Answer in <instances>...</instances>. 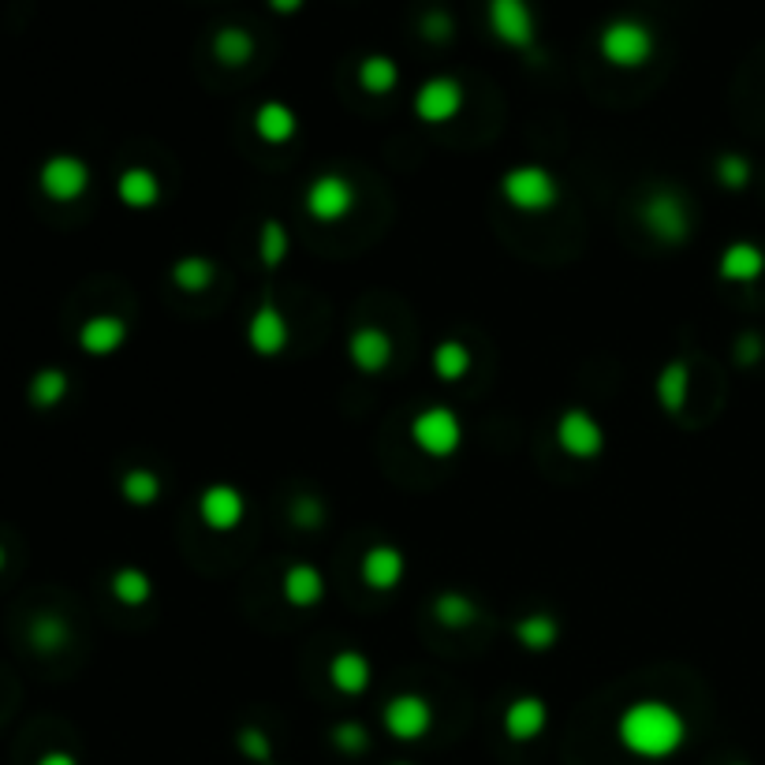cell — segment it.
Listing matches in <instances>:
<instances>
[{
    "label": "cell",
    "mask_w": 765,
    "mask_h": 765,
    "mask_svg": "<svg viewBox=\"0 0 765 765\" xmlns=\"http://www.w3.org/2000/svg\"><path fill=\"white\" fill-rule=\"evenodd\" d=\"M616 739L628 754L642 762H665L683 751L687 717L661 699H639L616 720Z\"/></svg>",
    "instance_id": "obj_1"
},
{
    "label": "cell",
    "mask_w": 765,
    "mask_h": 765,
    "mask_svg": "<svg viewBox=\"0 0 765 765\" xmlns=\"http://www.w3.org/2000/svg\"><path fill=\"white\" fill-rule=\"evenodd\" d=\"M597 53H602L605 64L620 67V72H634V67H646L654 60L657 34L639 15H616L597 34Z\"/></svg>",
    "instance_id": "obj_2"
},
{
    "label": "cell",
    "mask_w": 765,
    "mask_h": 765,
    "mask_svg": "<svg viewBox=\"0 0 765 765\" xmlns=\"http://www.w3.org/2000/svg\"><path fill=\"white\" fill-rule=\"evenodd\" d=\"M501 198L516 213H553L560 202V180L545 164H516L501 176Z\"/></svg>",
    "instance_id": "obj_3"
},
{
    "label": "cell",
    "mask_w": 765,
    "mask_h": 765,
    "mask_svg": "<svg viewBox=\"0 0 765 765\" xmlns=\"http://www.w3.org/2000/svg\"><path fill=\"white\" fill-rule=\"evenodd\" d=\"M639 224L665 247H683L691 239V210L673 187H657L642 198Z\"/></svg>",
    "instance_id": "obj_4"
},
{
    "label": "cell",
    "mask_w": 765,
    "mask_h": 765,
    "mask_svg": "<svg viewBox=\"0 0 765 765\" xmlns=\"http://www.w3.org/2000/svg\"><path fill=\"white\" fill-rule=\"evenodd\" d=\"M464 419L452 407L430 404L411 419V445L430 459H452L464 448Z\"/></svg>",
    "instance_id": "obj_5"
},
{
    "label": "cell",
    "mask_w": 765,
    "mask_h": 765,
    "mask_svg": "<svg viewBox=\"0 0 765 765\" xmlns=\"http://www.w3.org/2000/svg\"><path fill=\"white\" fill-rule=\"evenodd\" d=\"M553 437H556V448L564 452L568 459H597L605 452V425L587 411V407H568L560 411V419L553 425Z\"/></svg>",
    "instance_id": "obj_6"
},
{
    "label": "cell",
    "mask_w": 765,
    "mask_h": 765,
    "mask_svg": "<svg viewBox=\"0 0 765 765\" xmlns=\"http://www.w3.org/2000/svg\"><path fill=\"white\" fill-rule=\"evenodd\" d=\"M464 83L452 79V75H433V79H425L419 90H415V116L422 120V124L430 127H441V124H452V120L464 112Z\"/></svg>",
    "instance_id": "obj_7"
},
{
    "label": "cell",
    "mask_w": 765,
    "mask_h": 765,
    "mask_svg": "<svg viewBox=\"0 0 765 765\" xmlns=\"http://www.w3.org/2000/svg\"><path fill=\"white\" fill-rule=\"evenodd\" d=\"M303 206H307L310 221L318 224H341L347 213L355 210V187L351 180L341 176V172H321L314 184L303 195Z\"/></svg>",
    "instance_id": "obj_8"
},
{
    "label": "cell",
    "mask_w": 765,
    "mask_h": 765,
    "mask_svg": "<svg viewBox=\"0 0 765 765\" xmlns=\"http://www.w3.org/2000/svg\"><path fill=\"white\" fill-rule=\"evenodd\" d=\"M381 720H385V732L399 739V743H419V739L430 736V728H433V706L422 699V694L404 691V694H393V699L385 702Z\"/></svg>",
    "instance_id": "obj_9"
},
{
    "label": "cell",
    "mask_w": 765,
    "mask_h": 765,
    "mask_svg": "<svg viewBox=\"0 0 765 765\" xmlns=\"http://www.w3.org/2000/svg\"><path fill=\"white\" fill-rule=\"evenodd\" d=\"M490 30L501 46L530 49L538 41V20L530 0H490Z\"/></svg>",
    "instance_id": "obj_10"
},
{
    "label": "cell",
    "mask_w": 765,
    "mask_h": 765,
    "mask_svg": "<svg viewBox=\"0 0 765 765\" xmlns=\"http://www.w3.org/2000/svg\"><path fill=\"white\" fill-rule=\"evenodd\" d=\"M38 184L53 202H75V198H83L90 190V164L75 158V153H57V158L41 164Z\"/></svg>",
    "instance_id": "obj_11"
},
{
    "label": "cell",
    "mask_w": 765,
    "mask_h": 765,
    "mask_svg": "<svg viewBox=\"0 0 765 765\" xmlns=\"http://www.w3.org/2000/svg\"><path fill=\"white\" fill-rule=\"evenodd\" d=\"M198 519L217 534H229L247 519V497L232 482H213L198 493Z\"/></svg>",
    "instance_id": "obj_12"
},
{
    "label": "cell",
    "mask_w": 765,
    "mask_h": 765,
    "mask_svg": "<svg viewBox=\"0 0 765 765\" xmlns=\"http://www.w3.org/2000/svg\"><path fill=\"white\" fill-rule=\"evenodd\" d=\"M288 341H292V329H288L284 310L276 307V303H262V307H258L247 321L250 351L262 355V359H276V355H284Z\"/></svg>",
    "instance_id": "obj_13"
},
{
    "label": "cell",
    "mask_w": 765,
    "mask_h": 765,
    "mask_svg": "<svg viewBox=\"0 0 765 765\" xmlns=\"http://www.w3.org/2000/svg\"><path fill=\"white\" fill-rule=\"evenodd\" d=\"M347 362L359 373H381L393 362V336L378 325H359L347 336Z\"/></svg>",
    "instance_id": "obj_14"
},
{
    "label": "cell",
    "mask_w": 765,
    "mask_h": 765,
    "mask_svg": "<svg viewBox=\"0 0 765 765\" xmlns=\"http://www.w3.org/2000/svg\"><path fill=\"white\" fill-rule=\"evenodd\" d=\"M359 576L370 590L388 594V590H396L407 576V556L388 542L370 545V550L362 553V560H359Z\"/></svg>",
    "instance_id": "obj_15"
},
{
    "label": "cell",
    "mask_w": 765,
    "mask_h": 765,
    "mask_svg": "<svg viewBox=\"0 0 765 765\" xmlns=\"http://www.w3.org/2000/svg\"><path fill=\"white\" fill-rule=\"evenodd\" d=\"M545 725H550V706H545L538 694H519V699H511L508 706H504L501 728L511 743H530V739H538L545 732Z\"/></svg>",
    "instance_id": "obj_16"
},
{
    "label": "cell",
    "mask_w": 765,
    "mask_h": 765,
    "mask_svg": "<svg viewBox=\"0 0 765 765\" xmlns=\"http://www.w3.org/2000/svg\"><path fill=\"white\" fill-rule=\"evenodd\" d=\"M329 683H333L336 694L344 699H359V694L370 691L373 683V665L362 650H341L329 661Z\"/></svg>",
    "instance_id": "obj_17"
},
{
    "label": "cell",
    "mask_w": 765,
    "mask_h": 765,
    "mask_svg": "<svg viewBox=\"0 0 765 765\" xmlns=\"http://www.w3.org/2000/svg\"><path fill=\"white\" fill-rule=\"evenodd\" d=\"M127 344V321L120 314H94L79 325V347L94 359H109Z\"/></svg>",
    "instance_id": "obj_18"
},
{
    "label": "cell",
    "mask_w": 765,
    "mask_h": 765,
    "mask_svg": "<svg viewBox=\"0 0 765 765\" xmlns=\"http://www.w3.org/2000/svg\"><path fill=\"white\" fill-rule=\"evenodd\" d=\"M164 187H161V176L146 164H132L116 176V198L135 213H146L161 202Z\"/></svg>",
    "instance_id": "obj_19"
},
{
    "label": "cell",
    "mask_w": 765,
    "mask_h": 765,
    "mask_svg": "<svg viewBox=\"0 0 765 765\" xmlns=\"http://www.w3.org/2000/svg\"><path fill=\"white\" fill-rule=\"evenodd\" d=\"M717 273H720V281H728V284H754L765 273V250L758 243H747V239L728 243L717 262Z\"/></svg>",
    "instance_id": "obj_20"
},
{
    "label": "cell",
    "mask_w": 765,
    "mask_h": 765,
    "mask_svg": "<svg viewBox=\"0 0 765 765\" xmlns=\"http://www.w3.org/2000/svg\"><path fill=\"white\" fill-rule=\"evenodd\" d=\"M281 597L292 608H314V605H321V597H325V576L307 560L292 564L281 579Z\"/></svg>",
    "instance_id": "obj_21"
},
{
    "label": "cell",
    "mask_w": 765,
    "mask_h": 765,
    "mask_svg": "<svg viewBox=\"0 0 765 765\" xmlns=\"http://www.w3.org/2000/svg\"><path fill=\"white\" fill-rule=\"evenodd\" d=\"M255 135L269 146H284L299 135V116L284 101H262L255 109Z\"/></svg>",
    "instance_id": "obj_22"
},
{
    "label": "cell",
    "mask_w": 765,
    "mask_h": 765,
    "mask_svg": "<svg viewBox=\"0 0 765 765\" xmlns=\"http://www.w3.org/2000/svg\"><path fill=\"white\" fill-rule=\"evenodd\" d=\"M654 396H657L661 411L680 415L687 407V399H691V367H687L683 359L665 362L654 378Z\"/></svg>",
    "instance_id": "obj_23"
},
{
    "label": "cell",
    "mask_w": 765,
    "mask_h": 765,
    "mask_svg": "<svg viewBox=\"0 0 765 765\" xmlns=\"http://www.w3.org/2000/svg\"><path fill=\"white\" fill-rule=\"evenodd\" d=\"M511 634H516V642L527 654H545V650H553L560 642V620L553 613H527L516 620Z\"/></svg>",
    "instance_id": "obj_24"
},
{
    "label": "cell",
    "mask_w": 765,
    "mask_h": 765,
    "mask_svg": "<svg viewBox=\"0 0 765 765\" xmlns=\"http://www.w3.org/2000/svg\"><path fill=\"white\" fill-rule=\"evenodd\" d=\"M433 620L441 624L445 631H467L478 620V605L474 597H467L464 590H441L430 605Z\"/></svg>",
    "instance_id": "obj_25"
},
{
    "label": "cell",
    "mask_w": 765,
    "mask_h": 765,
    "mask_svg": "<svg viewBox=\"0 0 765 765\" xmlns=\"http://www.w3.org/2000/svg\"><path fill=\"white\" fill-rule=\"evenodd\" d=\"M430 367H433V378H437V381H445V385H456V381H464L467 373H471L474 355H471V347H467L464 341H441L437 347H433V355H430Z\"/></svg>",
    "instance_id": "obj_26"
},
{
    "label": "cell",
    "mask_w": 765,
    "mask_h": 765,
    "mask_svg": "<svg viewBox=\"0 0 765 765\" xmlns=\"http://www.w3.org/2000/svg\"><path fill=\"white\" fill-rule=\"evenodd\" d=\"M169 276H172V284H176L180 292L198 295V292L213 288L217 262H213V258H206V255H184V258H176V262H172Z\"/></svg>",
    "instance_id": "obj_27"
},
{
    "label": "cell",
    "mask_w": 765,
    "mask_h": 765,
    "mask_svg": "<svg viewBox=\"0 0 765 765\" xmlns=\"http://www.w3.org/2000/svg\"><path fill=\"white\" fill-rule=\"evenodd\" d=\"M164 493V482L153 467H132L120 478V497H124L132 508H153Z\"/></svg>",
    "instance_id": "obj_28"
},
{
    "label": "cell",
    "mask_w": 765,
    "mask_h": 765,
    "mask_svg": "<svg viewBox=\"0 0 765 765\" xmlns=\"http://www.w3.org/2000/svg\"><path fill=\"white\" fill-rule=\"evenodd\" d=\"M255 34L243 27H221L213 34V57L224 67H247L255 60Z\"/></svg>",
    "instance_id": "obj_29"
},
{
    "label": "cell",
    "mask_w": 765,
    "mask_h": 765,
    "mask_svg": "<svg viewBox=\"0 0 765 765\" xmlns=\"http://www.w3.org/2000/svg\"><path fill=\"white\" fill-rule=\"evenodd\" d=\"M359 86L367 94H373V98H385V94H393L396 86H399V64L393 57H385V53H370V57H362V64H359Z\"/></svg>",
    "instance_id": "obj_30"
},
{
    "label": "cell",
    "mask_w": 765,
    "mask_h": 765,
    "mask_svg": "<svg viewBox=\"0 0 765 765\" xmlns=\"http://www.w3.org/2000/svg\"><path fill=\"white\" fill-rule=\"evenodd\" d=\"M109 590L124 608H143L153 597V579L146 576L143 568H120V571H112Z\"/></svg>",
    "instance_id": "obj_31"
},
{
    "label": "cell",
    "mask_w": 765,
    "mask_h": 765,
    "mask_svg": "<svg viewBox=\"0 0 765 765\" xmlns=\"http://www.w3.org/2000/svg\"><path fill=\"white\" fill-rule=\"evenodd\" d=\"M288 250H292V236H288V229H284V221L269 217L262 229H258V262L266 269H281L288 262Z\"/></svg>",
    "instance_id": "obj_32"
},
{
    "label": "cell",
    "mask_w": 765,
    "mask_h": 765,
    "mask_svg": "<svg viewBox=\"0 0 765 765\" xmlns=\"http://www.w3.org/2000/svg\"><path fill=\"white\" fill-rule=\"evenodd\" d=\"M67 388H72V381H67V373L64 370H57V367H46V370H38L30 378V404L34 407H57V404H64V396H67Z\"/></svg>",
    "instance_id": "obj_33"
},
{
    "label": "cell",
    "mask_w": 765,
    "mask_h": 765,
    "mask_svg": "<svg viewBox=\"0 0 765 765\" xmlns=\"http://www.w3.org/2000/svg\"><path fill=\"white\" fill-rule=\"evenodd\" d=\"M67 624L60 620L57 613H41L38 620L30 624V642H34V650H41V654H57L60 646L67 642Z\"/></svg>",
    "instance_id": "obj_34"
},
{
    "label": "cell",
    "mask_w": 765,
    "mask_h": 765,
    "mask_svg": "<svg viewBox=\"0 0 765 765\" xmlns=\"http://www.w3.org/2000/svg\"><path fill=\"white\" fill-rule=\"evenodd\" d=\"M236 751H239L247 762L269 765V762H273V739H269L262 728L247 725V728H239V732H236Z\"/></svg>",
    "instance_id": "obj_35"
},
{
    "label": "cell",
    "mask_w": 765,
    "mask_h": 765,
    "mask_svg": "<svg viewBox=\"0 0 765 765\" xmlns=\"http://www.w3.org/2000/svg\"><path fill=\"white\" fill-rule=\"evenodd\" d=\"M329 743L336 747L341 754H367L370 751V732L359 725V720H341V725L329 732Z\"/></svg>",
    "instance_id": "obj_36"
},
{
    "label": "cell",
    "mask_w": 765,
    "mask_h": 765,
    "mask_svg": "<svg viewBox=\"0 0 765 765\" xmlns=\"http://www.w3.org/2000/svg\"><path fill=\"white\" fill-rule=\"evenodd\" d=\"M713 172H717V184L728 187V190H743L751 184V161L739 158V153H720L717 164H713Z\"/></svg>",
    "instance_id": "obj_37"
},
{
    "label": "cell",
    "mask_w": 765,
    "mask_h": 765,
    "mask_svg": "<svg viewBox=\"0 0 765 765\" xmlns=\"http://www.w3.org/2000/svg\"><path fill=\"white\" fill-rule=\"evenodd\" d=\"M292 523L303 530H314L325 523V504H318L314 497H295L292 501Z\"/></svg>",
    "instance_id": "obj_38"
},
{
    "label": "cell",
    "mask_w": 765,
    "mask_h": 765,
    "mask_svg": "<svg viewBox=\"0 0 765 765\" xmlns=\"http://www.w3.org/2000/svg\"><path fill=\"white\" fill-rule=\"evenodd\" d=\"M422 38L433 41V46H441V41H448L452 34H456V23H452L448 12H425L422 15Z\"/></svg>",
    "instance_id": "obj_39"
},
{
    "label": "cell",
    "mask_w": 765,
    "mask_h": 765,
    "mask_svg": "<svg viewBox=\"0 0 765 765\" xmlns=\"http://www.w3.org/2000/svg\"><path fill=\"white\" fill-rule=\"evenodd\" d=\"M762 359V341L754 333H747V336H739L736 341V362H743V367H751V362H758Z\"/></svg>",
    "instance_id": "obj_40"
},
{
    "label": "cell",
    "mask_w": 765,
    "mask_h": 765,
    "mask_svg": "<svg viewBox=\"0 0 765 765\" xmlns=\"http://www.w3.org/2000/svg\"><path fill=\"white\" fill-rule=\"evenodd\" d=\"M303 4H307V0H269V8H273L276 15H295Z\"/></svg>",
    "instance_id": "obj_41"
},
{
    "label": "cell",
    "mask_w": 765,
    "mask_h": 765,
    "mask_svg": "<svg viewBox=\"0 0 765 765\" xmlns=\"http://www.w3.org/2000/svg\"><path fill=\"white\" fill-rule=\"evenodd\" d=\"M38 765H79V762H75L67 751H49V754H41Z\"/></svg>",
    "instance_id": "obj_42"
},
{
    "label": "cell",
    "mask_w": 765,
    "mask_h": 765,
    "mask_svg": "<svg viewBox=\"0 0 765 765\" xmlns=\"http://www.w3.org/2000/svg\"><path fill=\"white\" fill-rule=\"evenodd\" d=\"M0 571H4V545H0Z\"/></svg>",
    "instance_id": "obj_43"
},
{
    "label": "cell",
    "mask_w": 765,
    "mask_h": 765,
    "mask_svg": "<svg viewBox=\"0 0 765 765\" xmlns=\"http://www.w3.org/2000/svg\"><path fill=\"white\" fill-rule=\"evenodd\" d=\"M393 765H415V762H393Z\"/></svg>",
    "instance_id": "obj_44"
},
{
    "label": "cell",
    "mask_w": 765,
    "mask_h": 765,
    "mask_svg": "<svg viewBox=\"0 0 765 765\" xmlns=\"http://www.w3.org/2000/svg\"><path fill=\"white\" fill-rule=\"evenodd\" d=\"M732 765H747V762H732Z\"/></svg>",
    "instance_id": "obj_45"
}]
</instances>
